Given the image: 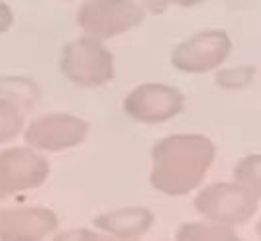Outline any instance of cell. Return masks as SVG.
I'll return each instance as SVG.
<instances>
[{"instance_id":"cell-1","label":"cell","mask_w":261,"mask_h":241,"mask_svg":"<svg viewBox=\"0 0 261 241\" xmlns=\"http://www.w3.org/2000/svg\"><path fill=\"white\" fill-rule=\"evenodd\" d=\"M216 159L214 141L202 134H173L151 147L149 183L167 196H185L200 188Z\"/></svg>"},{"instance_id":"cell-2","label":"cell","mask_w":261,"mask_h":241,"mask_svg":"<svg viewBox=\"0 0 261 241\" xmlns=\"http://www.w3.org/2000/svg\"><path fill=\"white\" fill-rule=\"evenodd\" d=\"M59 69L75 86L98 88L105 86L116 75L114 55L105 41L83 36L63 45L59 55Z\"/></svg>"},{"instance_id":"cell-3","label":"cell","mask_w":261,"mask_h":241,"mask_svg":"<svg viewBox=\"0 0 261 241\" xmlns=\"http://www.w3.org/2000/svg\"><path fill=\"white\" fill-rule=\"evenodd\" d=\"M193 204L204 220L228 228L248 224L259 210V198L236 180H218L202 187Z\"/></svg>"},{"instance_id":"cell-4","label":"cell","mask_w":261,"mask_h":241,"mask_svg":"<svg viewBox=\"0 0 261 241\" xmlns=\"http://www.w3.org/2000/svg\"><path fill=\"white\" fill-rule=\"evenodd\" d=\"M145 8L138 0H85L77 24L85 36L106 41L142 26Z\"/></svg>"},{"instance_id":"cell-5","label":"cell","mask_w":261,"mask_h":241,"mask_svg":"<svg viewBox=\"0 0 261 241\" xmlns=\"http://www.w3.org/2000/svg\"><path fill=\"white\" fill-rule=\"evenodd\" d=\"M234 43L224 29H202L183 40L171 53V65L185 75H204L222 67Z\"/></svg>"},{"instance_id":"cell-6","label":"cell","mask_w":261,"mask_h":241,"mask_svg":"<svg viewBox=\"0 0 261 241\" xmlns=\"http://www.w3.org/2000/svg\"><path fill=\"white\" fill-rule=\"evenodd\" d=\"M185 94L171 84L145 82L132 88L124 98V112L138 124L157 126L177 118L185 110Z\"/></svg>"},{"instance_id":"cell-7","label":"cell","mask_w":261,"mask_h":241,"mask_svg":"<svg viewBox=\"0 0 261 241\" xmlns=\"http://www.w3.org/2000/svg\"><path fill=\"white\" fill-rule=\"evenodd\" d=\"M89 122L73 114H45L28 124L24 139L36 151H67L81 145L89 135Z\"/></svg>"},{"instance_id":"cell-8","label":"cell","mask_w":261,"mask_h":241,"mask_svg":"<svg viewBox=\"0 0 261 241\" xmlns=\"http://www.w3.org/2000/svg\"><path fill=\"white\" fill-rule=\"evenodd\" d=\"M47 176L49 161L36 149H4L0 153V200L41 187Z\"/></svg>"},{"instance_id":"cell-9","label":"cell","mask_w":261,"mask_h":241,"mask_svg":"<svg viewBox=\"0 0 261 241\" xmlns=\"http://www.w3.org/2000/svg\"><path fill=\"white\" fill-rule=\"evenodd\" d=\"M59 226L53 210L14 206L0 210V241H43Z\"/></svg>"},{"instance_id":"cell-10","label":"cell","mask_w":261,"mask_h":241,"mask_svg":"<svg viewBox=\"0 0 261 241\" xmlns=\"http://www.w3.org/2000/svg\"><path fill=\"white\" fill-rule=\"evenodd\" d=\"M155 224V214L145 206H126L94 218V228L108 237L140 239Z\"/></svg>"},{"instance_id":"cell-11","label":"cell","mask_w":261,"mask_h":241,"mask_svg":"<svg viewBox=\"0 0 261 241\" xmlns=\"http://www.w3.org/2000/svg\"><path fill=\"white\" fill-rule=\"evenodd\" d=\"M175 241H244L234 228L214 222H185L175 231Z\"/></svg>"},{"instance_id":"cell-12","label":"cell","mask_w":261,"mask_h":241,"mask_svg":"<svg viewBox=\"0 0 261 241\" xmlns=\"http://www.w3.org/2000/svg\"><path fill=\"white\" fill-rule=\"evenodd\" d=\"M234 180L261 200V153H249L236 163Z\"/></svg>"},{"instance_id":"cell-13","label":"cell","mask_w":261,"mask_h":241,"mask_svg":"<svg viewBox=\"0 0 261 241\" xmlns=\"http://www.w3.org/2000/svg\"><path fill=\"white\" fill-rule=\"evenodd\" d=\"M24 130V114L10 98H0V143L14 139Z\"/></svg>"},{"instance_id":"cell-14","label":"cell","mask_w":261,"mask_h":241,"mask_svg":"<svg viewBox=\"0 0 261 241\" xmlns=\"http://www.w3.org/2000/svg\"><path fill=\"white\" fill-rule=\"evenodd\" d=\"M255 67L251 65H238L232 69H222L216 73L214 82L216 86H220L222 91H244L246 86L251 84V80L255 79Z\"/></svg>"},{"instance_id":"cell-15","label":"cell","mask_w":261,"mask_h":241,"mask_svg":"<svg viewBox=\"0 0 261 241\" xmlns=\"http://www.w3.org/2000/svg\"><path fill=\"white\" fill-rule=\"evenodd\" d=\"M51 241H106V235L87 228H77L55 233Z\"/></svg>"},{"instance_id":"cell-16","label":"cell","mask_w":261,"mask_h":241,"mask_svg":"<svg viewBox=\"0 0 261 241\" xmlns=\"http://www.w3.org/2000/svg\"><path fill=\"white\" fill-rule=\"evenodd\" d=\"M145 10H151L155 14H161L167 6L171 4H179V6H191V4H196L198 0H138Z\"/></svg>"},{"instance_id":"cell-17","label":"cell","mask_w":261,"mask_h":241,"mask_svg":"<svg viewBox=\"0 0 261 241\" xmlns=\"http://www.w3.org/2000/svg\"><path fill=\"white\" fill-rule=\"evenodd\" d=\"M14 24V12L12 8L6 4V2H2L0 0V34H4V32H8Z\"/></svg>"},{"instance_id":"cell-18","label":"cell","mask_w":261,"mask_h":241,"mask_svg":"<svg viewBox=\"0 0 261 241\" xmlns=\"http://www.w3.org/2000/svg\"><path fill=\"white\" fill-rule=\"evenodd\" d=\"M255 233H257V237L261 239V218L257 220V224H255Z\"/></svg>"},{"instance_id":"cell-19","label":"cell","mask_w":261,"mask_h":241,"mask_svg":"<svg viewBox=\"0 0 261 241\" xmlns=\"http://www.w3.org/2000/svg\"><path fill=\"white\" fill-rule=\"evenodd\" d=\"M106 241H138V239H118V237H108L106 235Z\"/></svg>"}]
</instances>
